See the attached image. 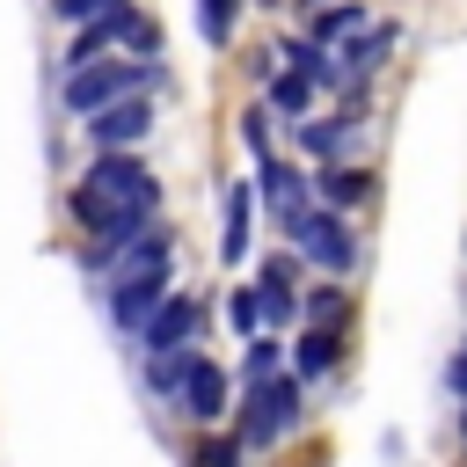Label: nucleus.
I'll return each instance as SVG.
<instances>
[{
    "mask_svg": "<svg viewBox=\"0 0 467 467\" xmlns=\"http://www.w3.org/2000/svg\"><path fill=\"white\" fill-rule=\"evenodd\" d=\"M270 372H277V343H255V350H248V387L270 379Z\"/></svg>",
    "mask_w": 467,
    "mask_h": 467,
    "instance_id": "obj_25",
    "label": "nucleus"
},
{
    "mask_svg": "<svg viewBox=\"0 0 467 467\" xmlns=\"http://www.w3.org/2000/svg\"><path fill=\"white\" fill-rule=\"evenodd\" d=\"M161 299H168V277H146V285H109V321H117V328H146Z\"/></svg>",
    "mask_w": 467,
    "mask_h": 467,
    "instance_id": "obj_9",
    "label": "nucleus"
},
{
    "mask_svg": "<svg viewBox=\"0 0 467 467\" xmlns=\"http://www.w3.org/2000/svg\"><path fill=\"white\" fill-rule=\"evenodd\" d=\"M197 29H204V44H226L234 36V0H204L197 7Z\"/></svg>",
    "mask_w": 467,
    "mask_h": 467,
    "instance_id": "obj_17",
    "label": "nucleus"
},
{
    "mask_svg": "<svg viewBox=\"0 0 467 467\" xmlns=\"http://www.w3.org/2000/svg\"><path fill=\"white\" fill-rule=\"evenodd\" d=\"M175 409L197 416V423H219V416H226V372H219L212 358H197L190 379H182V401H175Z\"/></svg>",
    "mask_w": 467,
    "mask_h": 467,
    "instance_id": "obj_7",
    "label": "nucleus"
},
{
    "mask_svg": "<svg viewBox=\"0 0 467 467\" xmlns=\"http://www.w3.org/2000/svg\"><path fill=\"white\" fill-rule=\"evenodd\" d=\"M255 292H263V314H270V321H285V314H292V299H299V292H292V255H277V263L263 270V285H255Z\"/></svg>",
    "mask_w": 467,
    "mask_h": 467,
    "instance_id": "obj_12",
    "label": "nucleus"
},
{
    "mask_svg": "<svg viewBox=\"0 0 467 467\" xmlns=\"http://www.w3.org/2000/svg\"><path fill=\"white\" fill-rule=\"evenodd\" d=\"M285 58H292V66H299L306 80H336V66H328V51H321V44H292Z\"/></svg>",
    "mask_w": 467,
    "mask_h": 467,
    "instance_id": "obj_18",
    "label": "nucleus"
},
{
    "mask_svg": "<svg viewBox=\"0 0 467 467\" xmlns=\"http://www.w3.org/2000/svg\"><path fill=\"white\" fill-rule=\"evenodd\" d=\"M306 314H314V321H328V328H336V314H343V292H336V285H321V292H314V299H306Z\"/></svg>",
    "mask_w": 467,
    "mask_h": 467,
    "instance_id": "obj_24",
    "label": "nucleus"
},
{
    "mask_svg": "<svg viewBox=\"0 0 467 467\" xmlns=\"http://www.w3.org/2000/svg\"><path fill=\"white\" fill-rule=\"evenodd\" d=\"M285 234H292V248H299V255H314L328 277H343V270L358 263V241L343 234V219H336V212H299Z\"/></svg>",
    "mask_w": 467,
    "mask_h": 467,
    "instance_id": "obj_3",
    "label": "nucleus"
},
{
    "mask_svg": "<svg viewBox=\"0 0 467 467\" xmlns=\"http://www.w3.org/2000/svg\"><path fill=\"white\" fill-rule=\"evenodd\" d=\"M197 467H241V445L234 438H204L197 445Z\"/></svg>",
    "mask_w": 467,
    "mask_h": 467,
    "instance_id": "obj_22",
    "label": "nucleus"
},
{
    "mask_svg": "<svg viewBox=\"0 0 467 467\" xmlns=\"http://www.w3.org/2000/svg\"><path fill=\"white\" fill-rule=\"evenodd\" d=\"M299 7H321V0H299Z\"/></svg>",
    "mask_w": 467,
    "mask_h": 467,
    "instance_id": "obj_27",
    "label": "nucleus"
},
{
    "mask_svg": "<svg viewBox=\"0 0 467 467\" xmlns=\"http://www.w3.org/2000/svg\"><path fill=\"white\" fill-rule=\"evenodd\" d=\"M226 321H234V328H255V321H263V292H234V299H226Z\"/></svg>",
    "mask_w": 467,
    "mask_h": 467,
    "instance_id": "obj_21",
    "label": "nucleus"
},
{
    "mask_svg": "<svg viewBox=\"0 0 467 467\" xmlns=\"http://www.w3.org/2000/svg\"><path fill=\"white\" fill-rule=\"evenodd\" d=\"M343 124H350V117H336V124H299L292 139H299V153H336V146H343Z\"/></svg>",
    "mask_w": 467,
    "mask_h": 467,
    "instance_id": "obj_16",
    "label": "nucleus"
},
{
    "mask_svg": "<svg viewBox=\"0 0 467 467\" xmlns=\"http://www.w3.org/2000/svg\"><path fill=\"white\" fill-rule=\"evenodd\" d=\"M387 44H394V29H365V36H358V44L343 51V58H350V66H372V58H379Z\"/></svg>",
    "mask_w": 467,
    "mask_h": 467,
    "instance_id": "obj_20",
    "label": "nucleus"
},
{
    "mask_svg": "<svg viewBox=\"0 0 467 467\" xmlns=\"http://www.w3.org/2000/svg\"><path fill=\"white\" fill-rule=\"evenodd\" d=\"M102 7H117V0H51V15H58V22H95Z\"/></svg>",
    "mask_w": 467,
    "mask_h": 467,
    "instance_id": "obj_23",
    "label": "nucleus"
},
{
    "mask_svg": "<svg viewBox=\"0 0 467 467\" xmlns=\"http://www.w3.org/2000/svg\"><path fill=\"white\" fill-rule=\"evenodd\" d=\"M460 438H467V409H460Z\"/></svg>",
    "mask_w": 467,
    "mask_h": 467,
    "instance_id": "obj_26",
    "label": "nucleus"
},
{
    "mask_svg": "<svg viewBox=\"0 0 467 467\" xmlns=\"http://www.w3.org/2000/svg\"><path fill=\"white\" fill-rule=\"evenodd\" d=\"M190 321H197V306H190L182 292H168V299L153 306V321H146L139 336H146V350H182V336H190Z\"/></svg>",
    "mask_w": 467,
    "mask_h": 467,
    "instance_id": "obj_10",
    "label": "nucleus"
},
{
    "mask_svg": "<svg viewBox=\"0 0 467 467\" xmlns=\"http://www.w3.org/2000/svg\"><path fill=\"white\" fill-rule=\"evenodd\" d=\"M131 22H139V15H131L124 0H117V7H102V15H95V22L80 29V36H73L66 66H95V51H102V44H124V36H131Z\"/></svg>",
    "mask_w": 467,
    "mask_h": 467,
    "instance_id": "obj_8",
    "label": "nucleus"
},
{
    "mask_svg": "<svg viewBox=\"0 0 467 467\" xmlns=\"http://www.w3.org/2000/svg\"><path fill=\"white\" fill-rule=\"evenodd\" d=\"M358 22H365V7H358V0H350V7H328V15H321V22H314V29H321V36H350V29H358Z\"/></svg>",
    "mask_w": 467,
    "mask_h": 467,
    "instance_id": "obj_19",
    "label": "nucleus"
},
{
    "mask_svg": "<svg viewBox=\"0 0 467 467\" xmlns=\"http://www.w3.org/2000/svg\"><path fill=\"white\" fill-rule=\"evenodd\" d=\"M292 416H299V379H292V372H270V379L248 387L241 438H248V445H277V438L292 431Z\"/></svg>",
    "mask_w": 467,
    "mask_h": 467,
    "instance_id": "obj_2",
    "label": "nucleus"
},
{
    "mask_svg": "<svg viewBox=\"0 0 467 467\" xmlns=\"http://www.w3.org/2000/svg\"><path fill=\"white\" fill-rule=\"evenodd\" d=\"M88 182H95L102 197H117L124 212H146V219H153V175H146L124 146H102V161L88 168Z\"/></svg>",
    "mask_w": 467,
    "mask_h": 467,
    "instance_id": "obj_4",
    "label": "nucleus"
},
{
    "mask_svg": "<svg viewBox=\"0 0 467 467\" xmlns=\"http://www.w3.org/2000/svg\"><path fill=\"white\" fill-rule=\"evenodd\" d=\"M270 109H285V117H299V109H306V73H299V66L270 80Z\"/></svg>",
    "mask_w": 467,
    "mask_h": 467,
    "instance_id": "obj_15",
    "label": "nucleus"
},
{
    "mask_svg": "<svg viewBox=\"0 0 467 467\" xmlns=\"http://www.w3.org/2000/svg\"><path fill=\"white\" fill-rule=\"evenodd\" d=\"M336 350H343V343H336V328H328V321H314V328L299 336V372H328V365H336Z\"/></svg>",
    "mask_w": 467,
    "mask_h": 467,
    "instance_id": "obj_13",
    "label": "nucleus"
},
{
    "mask_svg": "<svg viewBox=\"0 0 467 467\" xmlns=\"http://www.w3.org/2000/svg\"><path fill=\"white\" fill-rule=\"evenodd\" d=\"M146 277H168V234H153V226L109 255V285H146Z\"/></svg>",
    "mask_w": 467,
    "mask_h": 467,
    "instance_id": "obj_5",
    "label": "nucleus"
},
{
    "mask_svg": "<svg viewBox=\"0 0 467 467\" xmlns=\"http://www.w3.org/2000/svg\"><path fill=\"white\" fill-rule=\"evenodd\" d=\"M365 190H372L365 168H328V175H321V197H328V204H358Z\"/></svg>",
    "mask_w": 467,
    "mask_h": 467,
    "instance_id": "obj_14",
    "label": "nucleus"
},
{
    "mask_svg": "<svg viewBox=\"0 0 467 467\" xmlns=\"http://www.w3.org/2000/svg\"><path fill=\"white\" fill-rule=\"evenodd\" d=\"M146 124H153V109H146L139 95H124V102H109V109H95V117H88L95 146H139V139H146Z\"/></svg>",
    "mask_w": 467,
    "mask_h": 467,
    "instance_id": "obj_6",
    "label": "nucleus"
},
{
    "mask_svg": "<svg viewBox=\"0 0 467 467\" xmlns=\"http://www.w3.org/2000/svg\"><path fill=\"white\" fill-rule=\"evenodd\" d=\"M219 255H226V263L248 255V190H241V182L226 190V234H219Z\"/></svg>",
    "mask_w": 467,
    "mask_h": 467,
    "instance_id": "obj_11",
    "label": "nucleus"
},
{
    "mask_svg": "<svg viewBox=\"0 0 467 467\" xmlns=\"http://www.w3.org/2000/svg\"><path fill=\"white\" fill-rule=\"evenodd\" d=\"M146 80H153L146 58H124V66H73V80H66V109H73V117H95V109L139 95Z\"/></svg>",
    "mask_w": 467,
    "mask_h": 467,
    "instance_id": "obj_1",
    "label": "nucleus"
}]
</instances>
